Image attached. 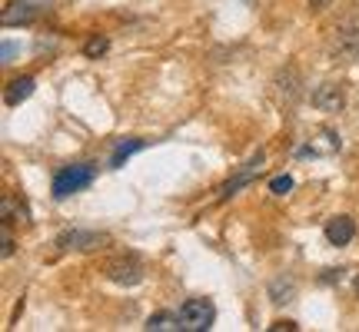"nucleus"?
<instances>
[{"label": "nucleus", "instance_id": "obj_4", "mask_svg": "<svg viewBox=\"0 0 359 332\" xmlns=\"http://www.w3.org/2000/svg\"><path fill=\"white\" fill-rule=\"evenodd\" d=\"M40 13H43L40 0H11V4L0 11V24L4 27H30Z\"/></svg>", "mask_w": 359, "mask_h": 332}, {"label": "nucleus", "instance_id": "obj_3", "mask_svg": "<svg viewBox=\"0 0 359 332\" xmlns=\"http://www.w3.org/2000/svg\"><path fill=\"white\" fill-rule=\"evenodd\" d=\"M180 322L183 332H210L217 322V306L210 299H187L180 306Z\"/></svg>", "mask_w": 359, "mask_h": 332}, {"label": "nucleus", "instance_id": "obj_2", "mask_svg": "<svg viewBox=\"0 0 359 332\" xmlns=\"http://www.w3.org/2000/svg\"><path fill=\"white\" fill-rule=\"evenodd\" d=\"M143 259L137 253H116L107 259V266H103V276L116 286H140L143 282Z\"/></svg>", "mask_w": 359, "mask_h": 332}, {"label": "nucleus", "instance_id": "obj_20", "mask_svg": "<svg viewBox=\"0 0 359 332\" xmlns=\"http://www.w3.org/2000/svg\"><path fill=\"white\" fill-rule=\"evenodd\" d=\"M13 53H17V47H13L11 40H4V50H0V64H11Z\"/></svg>", "mask_w": 359, "mask_h": 332}, {"label": "nucleus", "instance_id": "obj_13", "mask_svg": "<svg viewBox=\"0 0 359 332\" xmlns=\"http://www.w3.org/2000/svg\"><path fill=\"white\" fill-rule=\"evenodd\" d=\"M143 146H147L143 140H120V143H116V150H114V156H110V166H114V170H120V166L127 163L137 150H143Z\"/></svg>", "mask_w": 359, "mask_h": 332}, {"label": "nucleus", "instance_id": "obj_18", "mask_svg": "<svg viewBox=\"0 0 359 332\" xmlns=\"http://www.w3.org/2000/svg\"><path fill=\"white\" fill-rule=\"evenodd\" d=\"M0 253H4V259L7 256H13V233H11V223H0Z\"/></svg>", "mask_w": 359, "mask_h": 332}, {"label": "nucleus", "instance_id": "obj_15", "mask_svg": "<svg viewBox=\"0 0 359 332\" xmlns=\"http://www.w3.org/2000/svg\"><path fill=\"white\" fill-rule=\"evenodd\" d=\"M13 213H17V216H27V209L13 203V196H4V200H0V223H13Z\"/></svg>", "mask_w": 359, "mask_h": 332}, {"label": "nucleus", "instance_id": "obj_23", "mask_svg": "<svg viewBox=\"0 0 359 332\" xmlns=\"http://www.w3.org/2000/svg\"><path fill=\"white\" fill-rule=\"evenodd\" d=\"M353 289H356V296H359V276H356V282H353Z\"/></svg>", "mask_w": 359, "mask_h": 332}, {"label": "nucleus", "instance_id": "obj_14", "mask_svg": "<svg viewBox=\"0 0 359 332\" xmlns=\"http://www.w3.org/2000/svg\"><path fill=\"white\" fill-rule=\"evenodd\" d=\"M110 50V40L103 37V34H93V37L87 40V43H83V53H87L90 60H100L103 53Z\"/></svg>", "mask_w": 359, "mask_h": 332}, {"label": "nucleus", "instance_id": "obj_17", "mask_svg": "<svg viewBox=\"0 0 359 332\" xmlns=\"http://www.w3.org/2000/svg\"><path fill=\"white\" fill-rule=\"evenodd\" d=\"M290 190H293V177H286V173H283V177H273V179H269V193L286 196Z\"/></svg>", "mask_w": 359, "mask_h": 332}, {"label": "nucleus", "instance_id": "obj_7", "mask_svg": "<svg viewBox=\"0 0 359 332\" xmlns=\"http://www.w3.org/2000/svg\"><path fill=\"white\" fill-rule=\"evenodd\" d=\"M313 106L323 113H339L346 106V93L339 83H323V87L313 90Z\"/></svg>", "mask_w": 359, "mask_h": 332}, {"label": "nucleus", "instance_id": "obj_22", "mask_svg": "<svg viewBox=\"0 0 359 332\" xmlns=\"http://www.w3.org/2000/svg\"><path fill=\"white\" fill-rule=\"evenodd\" d=\"M330 4H333V0H309V7H313V11H326Z\"/></svg>", "mask_w": 359, "mask_h": 332}, {"label": "nucleus", "instance_id": "obj_19", "mask_svg": "<svg viewBox=\"0 0 359 332\" xmlns=\"http://www.w3.org/2000/svg\"><path fill=\"white\" fill-rule=\"evenodd\" d=\"M266 329L269 332H296L299 326H296V322H290V319H276L273 326H266Z\"/></svg>", "mask_w": 359, "mask_h": 332}, {"label": "nucleus", "instance_id": "obj_8", "mask_svg": "<svg viewBox=\"0 0 359 332\" xmlns=\"http://www.w3.org/2000/svg\"><path fill=\"white\" fill-rule=\"evenodd\" d=\"M323 233H326V243L330 246H349L356 240V223L349 216H333Z\"/></svg>", "mask_w": 359, "mask_h": 332}, {"label": "nucleus", "instance_id": "obj_5", "mask_svg": "<svg viewBox=\"0 0 359 332\" xmlns=\"http://www.w3.org/2000/svg\"><path fill=\"white\" fill-rule=\"evenodd\" d=\"M103 243H110L107 233H87V230H67L57 236V246L60 249H80V253H90V249H100Z\"/></svg>", "mask_w": 359, "mask_h": 332}, {"label": "nucleus", "instance_id": "obj_16", "mask_svg": "<svg viewBox=\"0 0 359 332\" xmlns=\"http://www.w3.org/2000/svg\"><path fill=\"white\" fill-rule=\"evenodd\" d=\"M280 83H286L283 93H286L290 100H296V93H299V87H296V83H299V74H296V70H286V74H280Z\"/></svg>", "mask_w": 359, "mask_h": 332}, {"label": "nucleus", "instance_id": "obj_6", "mask_svg": "<svg viewBox=\"0 0 359 332\" xmlns=\"http://www.w3.org/2000/svg\"><path fill=\"white\" fill-rule=\"evenodd\" d=\"M263 163H266V156H263V150H259V153H253V160H250V163H246L243 170L236 173V177L226 179V183L219 186V200H230L233 193H240V190L246 186V183H253V179H257L259 173H263Z\"/></svg>", "mask_w": 359, "mask_h": 332}, {"label": "nucleus", "instance_id": "obj_10", "mask_svg": "<svg viewBox=\"0 0 359 332\" xmlns=\"http://www.w3.org/2000/svg\"><path fill=\"white\" fill-rule=\"evenodd\" d=\"M336 34H339V50L343 53H359V17H349Z\"/></svg>", "mask_w": 359, "mask_h": 332}, {"label": "nucleus", "instance_id": "obj_9", "mask_svg": "<svg viewBox=\"0 0 359 332\" xmlns=\"http://www.w3.org/2000/svg\"><path fill=\"white\" fill-rule=\"evenodd\" d=\"M34 87H37V80H34V77L11 80V83H7V90H4V103H7V106H20V103L34 93Z\"/></svg>", "mask_w": 359, "mask_h": 332}, {"label": "nucleus", "instance_id": "obj_12", "mask_svg": "<svg viewBox=\"0 0 359 332\" xmlns=\"http://www.w3.org/2000/svg\"><path fill=\"white\" fill-rule=\"evenodd\" d=\"M296 293V282L293 279H286V276H280V279H273L269 282V299L276 303V306H283V303H290Z\"/></svg>", "mask_w": 359, "mask_h": 332}, {"label": "nucleus", "instance_id": "obj_1", "mask_svg": "<svg viewBox=\"0 0 359 332\" xmlns=\"http://www.w3.org/2000/svg\"><path fill=\"white\" fill-rule=\"evenodd\" d=\"M93 179H97V166L93 163H74V166L57 170L53 173V200H67L74 193L87 190Z\"/></svg>", "mask_w": 359, "mask_h": 332}, {"label": "nucleus", "instance_id": "obj_21", "mask_svg": "<svg viewBox=\"0 0 359 332\" xmlns=\"http://www.w3.org/2000/svg\"><path fill=\"white\" fill-rule=\"evenodd\" d=\"M336 279H343V269H326L323 282H336Z\"/></svg>", "mask_w": 359, "mask_h": 332}, {"label": "nucleus", "instance_id": "obj_11", "mask_svg": "<svg viewBox=\"0 0 359 332\" xmlns=\"http://www.w3.org/2000/svg\"><path fill=\"white\" fill-rule=\"evenodd\" d=\"M143 329H150V332H183V322H180V312H156V316L147 319Z\"/></svg>", "mask_w": 359, "mask_h": 332}]
</instances>
